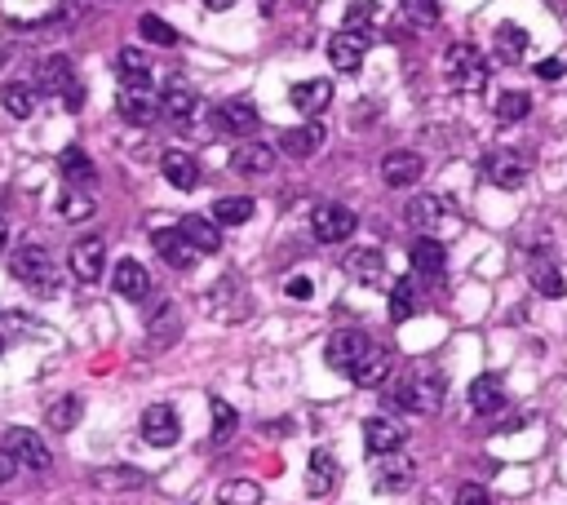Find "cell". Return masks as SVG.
<instances>
[{
	"instance_id": "obj_1",
	"label": "cell",
	"mask_w": 567,
	"mask_h": 505,
	"mask_svg": "<svg viewBox=\"0 0 567 505\" xmlns=\"http://www.w3.org/2000/svg\"><path fill=\"white\" fill-rule=\"evenodd\" d=\"M9 271H14L18 284H27L36 297H54L58 293V266H54V253L45 244H18L14 257H9Z\"/></svg>"
},
{
	"instance_id": "obj_2",
	"label": "cell",
	"mask_w": 567,
	"mask_h": 505,
	"mask_svg": "<svg viewBox=\"0 0 567 505\" xmlns=\"http://www.w3.org/2000/svg\"><path fill=\"white\" fill-rule=\"evenodd\" d=\"M443 395H448V381L439 373H412L386 390V404L399 412H439Z\"/></svg>"
},
{
	"instance_id": "obj_3",
	"label": "cell",
	"mask_w": 567,
	"mask_h": 505,
	"mask_svg": "<svg viewBox=\"0 0 567 505\" xmlns=\"http://www.w3.org/2000/svg\"><path fill=\"white\" fill-rule=\"evenodd\" d=\"M443 76H448V85L457 89V94H483L492 67L479 49L461 40V45H448V54H443Z\"/></svg>"
},
{
	"instance_id": "obj_4",
	"label": "cell",
	"mask_w": 567,
	"mask_h": 505,
	"mask_svg": "<svg viewBox=\"0 0 567 505\" xmlns=\"http://www.w3.org/2000/svg\"><path fill=\"white\" fill-rule=\"evenodd\" d=\"M209 311L222 319V324H240V319H249L253 315V297H249V288L240 284V275H222L218 284L209 288Z\"/></svg>"
},
{
	"instance_id": "obj_5",
	"label": "cell",
	"mask_w": 567,
	"mask_h": 505,
	"mask_svg": "<svg viewBox=\"0 0 567 505\" xmlns=\"http://www.w3.org/2000/svg\"><path fill=\"white\" fill-rule=\"evenodd\" d=\"M373 350V342H368V333H359V328H342V333H333L328 337V346H324V359H328V368L333 373H355V364Z\"/></svg>"
},
{
	"instance_id": "obj_6",
	"label": "cell",
	"mask_w": 567,
	"mask_h": 505,
	"mask_svg": "<svg viewBox=\"0 0 567 505\" xmlns=\"http://www.w3.org/2000/svg\"><path fill=\"white\" fill-rule=\"evenodd\" d=\"M257 107L249 98H226V102H218L213 107V116H209V125L218 129V133H226V138H249V133L257 129Z\"/></svg>"
},
{
	"instance_id": "obj_7",
	"label": "cell",
	"mask_w": 567,
	"mask_h": 505,
	"mask_svg": "<svg viewBox=\"0 0 567 505\" xmlns=\"http://www.w3.org/2000/svg\"><path fill=\"white\" fill-rule=\"evenodd\" d=\"M5 448L14 452V461L18 466H27V470H49L54 466V452H49L45 439H40L36 430H27V426H9L5 430Z\"/></svg>"
},
{
	"instance_id": "obj_8",
	"label": "cell",
	"mask_w": 567,
	"mask_h": 505,
	"mask_svg": "<svg viewBox=\"0 0 567 505\" xmlns=\"http://www.w3.org/2000/svg\"><path fill=\"white\" fill-rule=\"evenodd\" d=\"M311 231L319 244H342L355 235V209H346V204H319L311 213Z\"/></svg>"
},
{
	"instance_id": "obj_9",
	"label": "cell",
	"mask_w": 567,
	"mask_h": 505,
	"mask_svg": "<svg viewBox=\"0 0 567 505\" xmlns=\"http://www.w3.org/2000/svg\"><path fill=\"white\" fill-rule=\"evenodd\" d=\"M116 111H120L125 125L147 129V125H156V116H160V94H156V89H120Z\"/></svg>"
},
{
	"instance_id": "obj_10",
	"label": "cell",
	"mask_w": 567,
	"mask_h": 505,
	"mask_svg": "<svg viewBox=\"0 0 567 505\" xmlns=\"http://www.w3.org/2000/svg\"><path fill=\"white\" fill-rule=\"evenodd\" d=\"M102 266H107V244H102V235H85V240L71 244V275H76L80 284H98Z\"/></svg>"
},
{
	"instance_id": "obj_11",
	"label": "cell",
	"mask_w": 567,
	"mask_h": 505,
	"mask_svg": "<svg viewBox=\"0 0 567 505\" xmlns=\"http://www.w3.org/2000/svg\"><path fill=\"white\" fill-rule=\"evenodd\" d=\"M142 439L151 443V448H173L182 435V421H178V412H173L169 404H151L147 412H142Z\"/></svg>"
},
{
	"instance_id": "obj_12",
	"label": "cell",
	"mask_w": 567,
	"mask_h": 505,
	"mask_svg": "<svg viewBox=\"0 0 567 505\" xmlns=\"http://www.w3.org/2000/svg\"><path fill=\"white\" fill-rule=\"evenodd\" d=\"M368 58V36L364 32H337L328 40V63H333L342 76H355Z\"/></svg>"
},
{
	"instance_id": "obj_13",
	"label": "cell",
	"mask_w": 567,
	"mask_h": 505,
	"mask_svg": "<svg viewBox=\"0 0 567 505\" xmlns=\"http://www.w3.org/2000/svg\"><path fill=\"white\" fill-rule=\"evenodd\" d=\"M412 479H417V461H412V457H404V452L377 457V470H373L377 492H408Z\"/></svg>"
},
{
	"instance_id": "obj_14",
	"label": "cell",
	"mask_w": 567,
	"mask_h": 505,
	"mask_svg": "<svg viewBox=\"0 0 567 505\" xmlns=\"http://www.w3.org/2000/svg\"><path fill=\"white\" fill-rule=\"evenodd\" d=\"M160 111L173 120V125L187 129L195 120V111H200V98H195V89L187 85V80L169 76V85H164V94H160Z\"/></svg>"
},
{
	"instance_id": "obj_15",
	"label": "cell",
	"mask_w": 567,
	"mask_h": 505,
	"mask_svg": "<svg viewBox=\"0 0 567 505\" xmlns=\"http://www.w3.org/2000/svg\"><path fill=\"white\" fill-rule=\"evenodd\" d=\"M421 173H426V160H421L417 151H390V156L381 160V182H386V187H395V191L417 187Z\"/></svg>"
},
{
	"instance_id": "obj_16",
	"label": "cell",
	"mask_w": 567,
	"mask_h": 505,
	"mask_svg": "<svg viewBox=\"0 0 567 505\" xmlns=\"http://www.w3.org/2000/svg\"><path fill=\"white\" fill-rule=\"evenodd\" d=\"M483 178L501 191H519L523 182H528V164L519 156H510V151H492V156L483 160Z\"/></svg>"
},
{
	"instance_id": "obj_17",
	"label": "cell",
	"mask_w": 567,
	"mask_h": 505,
	"mask_svg": "<svg viewBox=\"0 0 567 505\" xmlns=\"http://www.w3.org/2000/svg\"><path fill=\"white\" fill-rule=\"evenodd\" d=\"M404 426L390 417H368L364 421V448L373 452V457H390V452H404Z\"/></svg>"
},
{
	"instance_id": "obj_18",
	"label": "cell",
	"mask_w": 567,
	"mask_h": 505,
	"mask_svg": "<svg viewBox=\"0 0 567 505\" xmlns=\"http://www.w3.org/2000/svg\"><path fill=\"white\" fill-rule=\"evenodd\" d=\"M111 284H116V293L129 297V302H147L151 297V271L138 262V257H120Z\"/></svg>"
},
{
	"instance_id": "obj_19",
	"label": "cell",
	"mask_w": 567,
	"mask_h": 505,
	"mask_svg": "<svg viewBox=\"0 0 567 505\" xmlns=\"http://www.w3.org/2000/svg\"><path fill=\"white\" fill-rule=\"evenodd\" d=\"M288 102H293L302 116H324L328 107H333V80H297L293 89H288Z\"/></svg>"
},
{
	"instance_id": "obj_20",
	"label": "cell",
	"mask_w": 567,
	"mask_h": 505,
	"mask_svg": "<svg viewBox=\"0 0 567 505\" xmlns=\"http://www.w3.org/2000/svg\"><path fill=\"white\" fill-rule=\"evenodd\" d=\"M408 262L421 280H439V275L448 271V249H443L435 235H421V240L408 249Z\"/></svg>"
},
{
	"instance_id": "obj_21",
	"label": "cell",
	"mask_w": 567,
	"mask_h": 505,
	"mask_svg": "<svg viewBox=\"0 0 567 505\" xmlns=\"http://www.w3.org/2000/svg\"><path fill=\"white\" fill-rule=\"evenodd\" d=\"M160 173L164 182H169L173 191H195L200 187V164H195V156H187V151H164L160 156Z\"/></svg>"
},
{
	"instance_id": "obj_22",
	"label": "cell",
	"mask_w": 567,
	"mask_h": 505,
	"mask_svg": "<svg viewBox=\"0 0 567 505\" xmlns=\"http://www.w3.org/2000/svg\"><path fill=\"white\" fill-rule=\"evenodd\" d=\"M337 479H342L337 457L328 448H315L311 461H306V492H311V497H328V492L337 488Z\"/></svg>"
},
{
	"instance_id": "obj_23",
	"label": "cell",
	"mask_w": 567,
	"mask_h": 505,
	"mask_svg": "<svg viewBox=\"0 0 567 505\" xmlns=\"http://www.w3.org/2000/svg\"><path fill=\"white\" fill-rule=\"evenodd\" d=\"M231 169L240 173V178H266V173L275 169V147H266V142H244V147L231 151Z\"/></svg>"
},
{
	"instance_id": "obj_24",
	"label": "cell",
	"mask_w": 567,
	"mask_h": 505,
	"mask_svg": "<svg viewBox=\"0 0 567 505\" xmlns=\"http://www.w3.org/2000/svg\"><path fill=\"white\" fill-rule=\"evenodd\" d=\"M342 266H346L350 280H359V284H368V288L386 280V257H381V249H373V244H364V249H350Z\"/></svg>"
},
{
	"instance_id": "obj_25",
	"label": "cell",
	"mask_w": 567,
	"mask_h": 505,
	"mask_svg": "<svg viewBox=\"0 0 567 505\" xmlns=\"http://www.w3.org/2000/svg\"><path fill=\"white\" fill-rule=\"evenodd\" d=\"M324 125L319 120H311V125H297V129H284V138H280V151L284 156H293V160H311L315 151H324Z\"/></svg>"
},
{
	"instance_id": "obj_26",
	"label": "cell",
	"mask_w": 567,
	"mask_h": 505,
	"mask_svg": "<svg viewBox=\"0 0 567 505\" xmlns=\"http://www.w3.org/2000/svg\"><path fill=\"white\" fill-rule=\"evenodd\" d=\"M71 85H76V67H71V58L54 54V58H45V63L36 67V94H58L63 98Z\"/></svg>"
},
{
	"instance_id": "obj_27",
	"label": "cell",
	"mask_w": 567,
	"mask_h": 505,
	"mask_svg": "<svg viewBox=\"0 0 567 505\" xmlns=\"http://www.w3.org/2000/svg\"><path fill=\"white\" fill-rule=\"evenodd\" d=\"M404 218H408L412 231L430 235V231H439V226L448 222V200H439V195H417V200L408 204Z\"/></svg>"
},
{
	"instance_id": "obj_28",
	"label": "cell",
	"mask_w": 567,
	"mask_h": 505,
	"mask_svg": "<svg viewBox=\"0 0 567 505\" xmlns=\"http://www.w3.org/2000/svg\"><path fill=\"white\" fill-rule=\"evenodd\" d=\"M116 76H120V89H151V63L138 45H125L116 54Z\"/></svg>"
},
{
	"instance_id": "obj_29",
	"label": "cell",
	"mask_w": 567,
	"mask_h": 505,
	"mask_svg": "<svg viewBox=\"0 0 567 505\" xmlns=\"http://www.w3.org/2000/svg\"><path fill=\"white\" fill-rule=\"evenodd\" d=\"M178 231L187 235V244L195 253H218L222 249V226L213 218H200V213H187V218L178 222Z\"/></svg>"
},
{
	"instance_id": "obj_30",
	"label": "cell",
	"mask_w": 567,
	"mask_h": 505,
	"mask_svg": "<svg viewBox=\"0 0 567 505\" xmlns=\"http://www.w3.org/2000/svg\"><path fill=\"white\" fill-rule=\"evenodd\" d=\"M151 240H156L160 257L173 266V271H191V266H195V257H200V253H195L191 244H187V235H182L178 226H169V231H156V235H151Z\"/></svg>"
},
{
	"instance_id": "obj_31",
	"label": "cell",
	"mask_w": 567,
	"mask_h": 505,
	"mask_svg": "<svg viewBox=\"0 0 567 505\" xmlns=\"http://www.w3.org/2000/svg\"><path fill=\"white\" fill-rule=\"evenodd\" d=\"M390 368H395V359H390V350L373 346V350H368V355L355 364V373H350V381H355V386L377 390V386H386V381H390Z\"/></svg>"
},
{
	"instance_id": "obj_32",
	"label": "cell",
	"mask_w": 567,
	"mask_h": 505,
	"mask_svg": "<svg viewBox=\"0 0 567 505\" xmlns=\"http://www.w3.org/2000/svg\"><path fill=\"white\" fill-rule=\"evenodd\" d=\"M182 337V311L173 302H164L156 315L147 319V342L156 346V350H164V346H173Z\"/></svg>"
},
{
	"instance_id": "obj_33",
	"label": "cell",
	"mask_w": 567,
	"mask_h": 505,
	"mask_svg": "<svg viewBox=\"0 0 567 505\" xmlns=\"http://www.w3.org/2000/svg\"><path fill=\"white\" fill-rule=\"evenodd\" d=\"M470 408L483 412V417L501 412V408H505V386H501V377H492V373L474 377V386H470Z\"/></svg>"
},
{
	"instance_id": "obj_34",
	"label": "cell",
	"mask_w": 567,
	"mask_h": 505,
	"mask_svg": "<svg viewBox=\"0 0 567 505\" xmlns=\"http://www.w3.org/2000/svg\"><path fill=\"white\" fill-rule=\"evenodd\" d=\"M89 479H94V488H102V492H138L142 483H147V474L133 470V466H107V470H94Z\"/></svg>"
},
{
	"instance_id": "obj_35",
	"label": "cell",
	"mask_w": 567,
	"mask_h": 505,
	"mask_svg": "<svg viewBox=\"0 0 567 505\" xmlns=\"http://www.w3.org/2000/svg\"><path fill=\"white\" fill-rule=\"evenodd\" d=\"M0 107H5L14 120H27L36 111V85H27V80H9V85L0 89Z\"/></svg>"
},
{
	"instance_id": "obj_36",
	"label": "cell",
	"mask_w": 567,
	"mask_h": 505,
	"mask_svg": "<svg viewBox=\"0 0 567 505\" xmlns=\"http://www.w3.org/2000/svg\"><path fill=\"white\" fill-rule=\"evenodd\" d=\"M257 204L249 200V195H222V200H213V222L218 226H244L253 218Z\"/></svg>"
},
{
	"instance_id": "obj_37",
	"label": "cell",
	"mask_w": 567,
	"mask_h": 505,
	"mask_svg": "<svg viewBox=\"0 0 567 505\" xmlns=\"http://www.w3.org/2000/svg\"><path fill=\"white\" fill-rule=\"evenodd\" d=\"M528 54V32L519 23H501L497 27V58L501 63H519Z\"/></svg>"
},
{
	"instance_id": "obj_38",
	"label": "cell",
	"mask_w": 567,
	"mask_h": 505,
	"mask_svg": "<svg viewBox=\"0 0 567 505\" xmlns=\"http://www.w3.org/2000/svg\"><path fill=\"white\" fill-rule=\"evenodd\" d=\"M58 173L71 182V187H85V182H94V164L80 147H67L63 156H58Z\"/></svg>"
},
{
	"instance_id": "obj_39",
	"label": "cell",
	"mask_w": 567,
	"mask_h": 505,
	"mask_svg": "<svg viewBox=\"0 0 567 505\" xmlns=\"http://www.w3.org/2000/svg\"><path fill=\"white\" fill-rule=\"evenodd\" d=\"M412 315H417V284L395 280V288H390V319L404 324V319H412Z\"/></svg>"
},
{
	"instance_id": "obj_40",
	"label": "cell",
	"mask_w": 567,
	"mask_h": 505,
	"mask_svg": "<svg viewBox=\"0 0 567 505\" xmlns=\"http://www.w3.org/2000/svg\"><path fill=\"white\" fill-rule=\"evenodd\" d=\"M80 412H85V404H80L76 395H67V399H58V404H49L45 421H49V430H58V435H67V430L80 421Z\"/></svg>"
},
{
	"instance_id": "obj_41",
	"label": "cell",
	"mask_w": 567,
	"mask_h": 505,
	"mask_svg": "<svg viewBox=\"0 0 567 505\" xmlns=\"http://www.w3.org/2000/svg\"><path fill=\"white\" fill-rule=\"evenodd\" d=\"M138 32H142V40H147V45H160V49H173V45H178V32H173V27L164 23L160 14H142V18H138Z\"/></svg>"
},
{
	"instance_id": "obj_42",
	"label": "cell",
	"mask_w": 567,
	"mask_h": 505,
	"mask_svg": "<svg viewBox=\"0 0 567 505\" xmlns=\"http://www.w3.org/2000/svg\"><path fill=\"white\" fill-rule=\"evenodd\" d=\"M528 111H532V98H528V94H519V89H510V94H501V98H497L492 116H497L501 125H514V120H523Z\"/></svg>"
},
{
	"instance_id": "obj_43",
	"label": "cell",
	"mask_w": 567,
	"mask_h": 505,
	"mask_svg": "<svg viewBox=\"0 0 567 505\" xmlns=\"http://www.w3.org/2000/svg\"><path fill=\"white\" fill-rule=\"evenodd\" d=\"M218 501L222 505H257L262 501V488H257L253 479H231V483H222Z\"/></svg>"
},
{
	"instance_id": "obj_44",
	"label": "cell",
	"mask_w": 567,
	"mask_h": 505,
	"mask_svg": "<svg viewBox=\"0 0 567 505\" xmlns=\"http://www.w3.org/2000/svg\"><path fill=\"white\" fill-rule=\"evenodd\" d=\"M532 288H536V293H541V297H563L567 293V280H563V271H559V266H532Z\"/></svg>"
},
{
	"instance_id": "obj_45",
	"label": "cell",
	"mask_w": 567,
	"mask_h": 505,
	"mask_svg": "<svg viewBox=\"0 0 567 505\" xmlns=\"http://www.w3.org/2000/svg\"><path fill=\"white\" fill-rule=\"evenodd\" d=\"M213 443H226L235 435V426H240V412H235L226 399H213Z\"/></svg>"
},
{
	"instance_id": "obj_46",
	"label": "cell",
	"mask_w": 567,
	"mask_h": 505,
	"mask_svg": "<svg viewBox=\"0 0 567 505\" xmlns=\"http://www.w3.org/2000/svg\"><path fill=\"white\" fill-rule=\"evenodd\" d=\"M399 9H404V18L408 23H417V27H435L439 23V0H399Z\"/></svg>"
},
{
	"instance_id": "obj_47",
	"label": "cell",
	"mask_w": 567,
	"mask_h": 505,
	"mask_svg": "<svg viewBox=\"0 0 567 505\" xmlns=\"http://www.w3.org/2000/svg\"><path fill=\"white\" fill-rule=\"evenodd\" d=\"M58 213H63L67 222H89V218H94V200L80 195V191H67L63 200H58Z\"/></svg>"
},
{
	"instance_id": "obj_48",
	"label": "cell",
	"mask_w": 567,
	"mask_h": 505,
	"mask_svg": "<svg viewBox=\"0 0 567 505\" xmlns=\"http://www.w3.org/2000/svg\"><path fill=\"white\" fill-rule=\"evenodd\" d=\"M377 18V0H350L346 9V32H364L368 36V23Z\"/></svg>"
},
{
	"instance_id": "obj_49",
	"label": "cell",
	"mask_w": 567,
	"mask_h": 505,
	"mask_svg": "<svg viewBox=\"0 0 567 505\" xmlns=\"http://www.w3.org/2000/svg\"><path fill=\"white\" fill-rule=\"evenodd\" d=\"M457 505H492V497L479 488V483H466V488L457 492Z\"/></svg>"
},
{
	"instance_id": "obj_50",
	"label": "cell",
	"mask_w": 567,
	"mask_h": 505,
	"mask_svg": "<svg viewBox=\"0 0 567 505\" xmlns=\"http://www.w3.org/2000/svg\"><path fill=\"white\" fill-rule=\"evenodd\" d=\"M315 293V284L306 280V275H293V280H288V297H297V302H306V297Z\"/></svg>"
},
{
	"instance_id": "obj_51",
	"label": "cell",
	"mask_w": 567,
	"mask_h": 505,
	"mask_svg": "<svg viewBox=\"0 0 567 505\" xmlns=\"http://www.w3.org/2000/svg\"><path fill=\"white\" fill-rule=\"evenodd\" d=\"M18 474V461H14V452L5 448V443H0V483H9Z\"/></svg>"
},
{
	"instance_id": "obj_52",
	"label": "cell",
	"mask_w": 567,
	"mask_h": 505,
	"mask_svg": "<svg viewBox=\"0 0 567 505\" xmlns=\"http://www.w3.org/2000/svg\"><path fill=\"white\" fill-rule=\"evenodd\" d=\"M567 71V63H559V58H545V63H536V76L541 80H559Z\"/></svg>"
},
{
	"instance_id": "obj_53",
	"label": "cell",
	"mask_w": 567,
	"mask_h": 505,
	"mask_svg": "<svg viewBox=\"0 0 567 505\" xmlns=\"http://www.w3.org/2000/svg\"><path fill=\"white\" fill-rule=\"evenodd\" d=\"M63 102H67V111H80V107H85V85L76 80V85H71L67 94H63Z\"/></svg>"
},
{
	"instance_id": "obj_54",
	"label": "cell",
	"mask_w": 567,
	"mask_h": 505,
	"mask_svg": "<svg viewBox=\"0 0 567 505\" xmlns=\"http://www.w3.org/2000/svg\"><path fill=\"white\" fill-rule=\"evenodd\" d=\"M235 0H204V9H213V14H222V9H231Z\"/></svg>"
},
{
	"instance_id": "obj_55",
	"label": "cell",
	"mask_w": 567,
	"mask_h": 505,
	"mask_svg": "<svg viewBox=\"0 0 567 505\" xmlns=\"http://www.w3.org/2000/svg\"><path fill=\"white\" fill-rule=\"evenodd\" d=\"M9 244V226H5V218H0V249Z\"/></svg>"
},
{
	"instance_id": "obj_56",
	"label": "cell",
	"mask_w": 567,
	"mask_h": 505,
	"mask_svg": "<svg viewBox=\"0 0 567 505\" xmlns=\"http://www.w3.org/2000/svg\"><path fill=\"white\" fill-rule=\"evenodd\" d=\"M262 9H266V14H271V9H275V0H262Z\"/></svg>"
},
{
	"instance_id": "obj_57",
	"label": "cell",
	"mask_w": 567,
	"mask_h": 505,
	"mask_svg": "<svg viewBox=\"0 0 567 505\" xmlns=\"http://www.w3.org/2000/svg\"><path fill=\"white\" fill-rule=\"evenodd\" d=\"M0 350H5V337H0Z\"/></svg>"
},
{
	"instance_id": "obj_58",
	"label": "cell",
	"mask_w": 567,
	"mask_h": 505,
	"mask_svg": "<svg viewBox=\"0 0 567 505\" xmlns=\"http://www.w3.org/2000/svg\"><path fill=\"white\" fill-rule=\"evenodd\" d=\"M0 63H5V58H0Z\"/></svg>"
}]
</instances>
